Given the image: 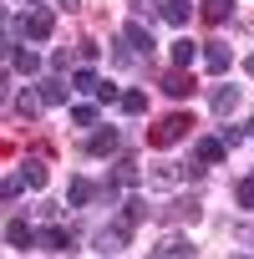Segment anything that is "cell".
<instances>
[{
    "mask_svg": "<svg viewBox=\"0 0 254 259\" xmlns=\"http://www.w3.org/2000/svg\"><path fill=\"white\" fill-rule=\"evenodd\" d=\"M188 133H193V117H188V112H168L158 127H148V143H153L158 153H168V148H178Z\"/></svg>",
    "mask_w": 254,
    "mask_h": 259,
    "instance_id": "6da1fadb",
    "label": "cell"
},
{
    "mask_svg": "<svg viewBox=\"0 0 254 259\" xmlns=\"http://www.w3.org/2000/svg\"><path fill=\"white\" fill-rule=\"evenodd\" d=\"M122 148H127V133H122V127H97V133L87 138V158H97V163H102V158H117Z\"/></svg>",
    "mask_w": 254,
    "mask_h": 259,
    "instance_id": "7a4b0ae2",
    "label": "cell"
},
{
    "mask_svg": "<svg viewBox=\"0 0 254 259\" xmlns=\"http://www.w3.org/2000/svg\"><path fill=\"white\" fill-rule=\"evenodd\" d=\"M127 239H133V224L117 219V224H107V229H97V234H92V249H97V254H122V249H127Z\"/></svg>",
    "mask_w": 254,
    "mask_h": 259,
    "instance_id": "3957f363",
    "label": "cell"
},
{
    "mask_svg": "<svg viewBox=\"0 0 254 259\" xmlns=\"http://www.w3.org/2000/svg\"><path fill=\"white\" fill-rule=\"evenodd\" d=\"M117 188H138V178H143V163H138V153H117V163H112V173H107Z\"/></svg>",
    "mask_w": 254,
    "mask_h": 259,
    "instance_id": "277c9868",
    "label": "cell"
},
{
    "mask_svg": "<svg viewBox=\"0 0 254 259\" xmlns=\"http://www.w3.org/2000/svg\"><path fill=\"white\" fill-rule=\"evenodd\" d=\"M6 61H11V71H21V76H41V66H46L31 46H16V41H6Z\"/></svg>",
    "mask_w": 254,
    "mask_h": 259,
    "instance_id": "5b68a950",
    "label": "cell"
},
{
    "mask_svg": "<svg viewBox=\"0 0 254 259\" xmlns=\"http://www.w3.org/2000/svg\"><path fill=\"white\" fill-rule=\"evenodd\" d=\"M36 92H41V102H46V107H66V102H71V87H66V76H61V71H46V76L36 81Z\"/></svg>",
    "mask_w": 254,
    "mask_h": 259,
    "instance_id": "8992f818",
    "label": "cell"
},
{
    "mask_svg": "<svg viewBox=\"0 0 254 259\" xmlns=\"http://www.w3.org/2000/svg\"><path fill=\"white\" fill-rule=\"evenodd\" d=\"M158 92H163V97H173V102H183V97H193V76H188L183 66H173V71H163V76H158Z\"/></svg>",
    "mask_w": 254,
    "mask_h": 259,
    "instance_id": "52a82bcc",
    "label": "cell"
},
{
    "mask_svg": "<svg viewBox=\"0 0 254 259\" xmlns=\"http://www.w3.org/2000/svg\"><path fill=\"white\" fill-rule=\"evenodd\" d=\"M239 102H244V87H239V81H224V87H214V92H208V107H214V117H229Z\"/></svg>",
    "mask_w": 254,
    "mask_h": 259,
    "instance_id": "ba28073f",
    "label": "cell"
},
{
    "mask_svg": "<svg viewBox=\"0 0 254 259\" xmlns=\"http://www.w3.org/2000/svg\"><path fill=\"white\" fill-rule=\"evenodd\" d=\"M193 158H198L203 168H219V163L229 158V143H224V138H198V143H193Z\"/></svg>",
    "mask_w": 254,
    "mask_h": 259,
    "instance_id": "9c48e42d",
    "label": "cell"
},
{
    "mask_svg": "<svg viewBox=\"0 0 254 259\" xmlns=\"http://www.w3.org/2000/svg\"><path fill=\"white\" fill-rule=\"evenodd\" d=\"M92 203H97V183L76 173V178L66 183V208H92Z\"/></svg>",
    "mask_w": 254,
    "mask_h": 259,
    "instance_id": "30bf717a",
    "label": "cell"
},
{
    "mask_svg": "<svg viewBox=\"0 0 254 259\" xmlns=\"http://www.w3.org/2000/svg\"><path fill=\"white\" fill-rule=\"evenodd\" d=\"M36 249L66 254V249H76V244H71V229H56V224H46V229H36Z\"/></svg>",
    "mask_w": 254,
    "mask_h": 259,
    "instance_id": "8fae6325",
    "label": "cell"
},
{
    "mask_svg": "<svg viewBox=\"0 0 254 259\" xmlns=\"http://www.w3.org/2000/svg\"><path fill=\"white\" fill-rule=\"evenodd\" d=\"M122 41H127L133 56H148V51H153V31H148L143 21H127V26H122Z\"/></svg>",
    "mask_w": 254,
    "mask_h": 259,
    "instance_id": "7c38bea8",
    "label": "cell"
},
{
    "mask_svg": "<svg viewBox=\"0 0 254 259\" xmlns=\"http://www.w3.org/2000/svg\"><path fill=\"white\" fill-rule=\"evenodd\" d=\"M203 66H208L214 76H224V71L234 66V51H229L224 41H208V46H203Z\"/></svg>",
    "mask_w": 254,
    "mask_h": 259,
    "instance_id": "4fadbf2b",
    "label": "cell"
},
{
    "mask_svg": "<svg viewBox=\"0 0 254 259\" xmlns=\"http://www.w3.org/2000/svg\"><path fill=\"white\" fill-rule=\"evenodd\" d=\"M6 249H36V234H31L26 219H11L6 224Z\"/></svg>",
    "mask_w": 254,
    "mask_h": 259,
    "instance_id": "5bb4252c",
    "label": "cell"
},
{
    "mask_svg": "<svg viewBox=\"0 0 254 259\" xmlns=\"http://www.w3.org/2000/svg\"><path fill=\"white\" fill-rule=\"evenodd\" d=\"M158 16L168 26H188L193 21V6H188V0H158Z\"/></svg>",
    "mask_w": 254,
    "mask_h": 259,
    "instance_id": "9a60e30c",
    "label": "cell"
},
{
    "mask_svg": "<svg viewBox=\"0 0 254 259\" xmlns=\"http://www.w3.org/2000/svg\"><path fill=\"white\" fill-rule=\"evenodd\" d=\"M198 16H203L208 26H224V21H234V0H203Z\"/></svg>",
    "mask_w": 254,
    "mask_h": 259,
    "instance_id": "2e32d148",
    "label": "cell"
},
{
    "mask_svg": "<svg viewBox=\"0 0 254 259\" xmlns=\"http://www.w3.org/2000/svg\"><path fill=\"white\" fill-rule=\"evenodd\" d=\"M153 254H158V259H168V254H193V244H188V234H163V239L153 244Z\"/></svg>",
    "mask_w": 254,
    "mask_h": 259,
    "instance_id": "e0dca14e",
    "label": "cell"
},
{
    "mask_svg": "<svg viewBox=\"0 0 254 259\" xmlns=\"http://www.w3.org/2000/svg\"><path fill=\"white\" fill-rule=\"evenodd\" d=\"M31 183H26V173H6V178H0V198H6V203H21V193H26Z\"/></svg>",
    "mask_w": 254,
    "mask_h": 259,
    "instance_id": "ac0fdd59",
    "label": "cell"
},
{
    "mask_svg": "<svg viewBox=\"0 0 254 259\" xmlns=\"http://www.w3.org/2000/svg\"><path fill=\"white\" fill-rule=\"evenodd\" d=\"M122 219H127V224H143V219H148V198H143V193H127V198H122Z\"/></svg>",
    "mask_w": 254,
    "mask_h": 259,
    "instance_id": "d6986e66",
    "label": "cell"
},
{
    "mask_svg": "<svg viewBox=\"0 0 254 259\" xmlns=\"http://www.w3.org/2000/svg\"><path fill=\"white\" fill-rule=\"evenodd\" d=\"M41 107H46V102H41V92H21V97H16V112H21L26 122H36V117H41Z\"/></svg>",
    "mask_w": 254,
    "mask_h": 259,
    "instance_id": "ffe728a7",
    "label": "cell"
},
{
    "mask_svg": "<svg viewBox=\"0 0 254 259\" xmlns=\"http://www.w3.org/2000/svg\"><path fill=\"white\" fill-rule=\"evenodd\" d=\"M21 173H26V183H31V188H46V178H51L41 158H21Z\"/></svg>",
    "mask_w": 254,
    "mask_h": 259,
    "instance_id": "44dd1931",
    "label": "cell"
},
{
    "mask_svg": "<svg viewBox=\"0 0 254 259\" xmlns=\"http://www.w3.org/2000/svg\"><path fill=\"white\" fill-rule=\"evenodd\" d=\"M178 219H183V224H198V219H203V198H198V193H183V198H178Z\"/></svg>",
    "mask_w": 254,
    "mask_h": 259,
    "instance_id": "7402d4cb",
    "label": "cell"
},
{
    "mask_svg": "<svg viewBox=\"0 0 254 259\" xmlns=\"http://www.w3.org/2000/svg\"><path fill=\"white\" fill-rule=\"evenodd\" d=\"M117 107H122V117H143L148 112V92H122Z\"/></svg>",
    "mask_w": 254,
    "mask_h": 259,
    "instance_id": "603a6c76",
    "label": "cell"
},
{
    "mask_svg": "<svg viewBox=\"0 0 254 259\" xmlns=\"http://www.w3.org/2000/svg\"><path fill=\"white\" fill-rule=\"evenodd\" d=\"M168 56H173V66H193V56H198V46H193V41H183V36H178V41H173V46H168Z\"/></svg>",
    "mask_w": 254,
    "mask_h": 259,
    "instance_id": "cb8c5ba5",
    "label": "cell"
},
{
    "mask_svg": "<svg viewBox=\"0 0 254 259\" xmlns=\"http://www.w3.org/2000/svg\"><path fill=\"white\" fill-rule=\"evenodd\" d=\"M71 87H76V92H81V97H97V87H102V76H97V71H92V66H81V71H76V76H71Z\"/></svg>",
    "mask_w": 254,
    "mask_h": 259,
    "instance_id": "d4e9b609",
    "label": "cell"
},
{
    "mask_svg": "<svg viewBox=\"0 0 254 259\" xmlns=\"http://www.w3.org/2000/svg\"><path fill=\"white\" fill-rule=\"evenodd\" d=\"M97 107H102V102H76V107H71V122H76V127H97V122H102Z\"/></svg>",
    "mask_w": 254,
    "mask_h": 259,
    "instance_id": "484cf974",
    "label": "cell"
},
{
    "mask_svg": "<svg viewBox=\"0 0 254 259\" xmlns=\"http://www.w3.org/2000/svg\"><path fill=\"white\" fill-rule=\"evenodd\" d=\"M234 203H239V208H244V213H254V173H249V178H239V183H234Z\"/></svg>",
    "mask_w": 254,
    "mask_h": 259,
    "instance_id": "4316f807",
    "label": "cell"
},
{
    "mask_svg": "<svg viewBox=\"0 0 254 259\" xmlns=\"http://www.w3.org/2000/svg\"><path fill=\"white\" fill-rule=\"evenodd\" d=\"M71 61H76V51H66V46H56V51L46 56V71H66Z\"/></svg>",
    "mask_w": 254,
    "mask_h": 259,
    "instance_id": "83f0119b",
    "label": "cell"
},
{
    "mask_svg": "<svg viewBox=\"0 0 254 259\" xmlns=\"http://www.w3.org/2000/svg\"><path fill=\"white\" fill-rule=\"evenodd\" d=\"M97 102H102V107H117V102H122L117 81H107V76H102V87H97Z\"/></svg>",
    "mask_w": 254,
    "mask_h": 259,
    "instance_id": "f1b7e54d",
    "label": "cell"
},
{
    "mask_svg": "<svg viewBox=\"0 0 254 259\" xmlns=\"http://www.w3.org/2000/svg\"><path fill=\"white\" fill-rule=\"evenodd\" d=\"M36 6H46V11H61V16H71L81 0H36Z\"/></svg>",
    "mask_w": 254,
    "mask_h": 259,
    "instance_id": "f546056e",
    "label": "cell"
},
{
    "mask_svg": "<svg viewBox=\"0 0 254 259\" xmlns=\"http://www.w3.org/2000/svg\"><path fill=\"white\" fill-rule=\"evenodd\" d=\"M244 138H249V127H224V143H229V148H234V143H244Z\"/></svg>",
    "mask_w": 254,
    "mask_h": 259,
    "instance_id": "4dcf8cb0",
    "label": "cell"
},
{
    "mask_svg": "<svg viewBox=\"0 0 254 259\" xmlns=\"http://www.w3.org/2000/svg\"><path fill=\"white\" fill-rule=\"evenodd\" d=\"M112 61H117V66H133V51H127V41H122V46H112Z\"/></svg>",
    "mask_w": 254,
    "mask_h": 259,
    "instance_id": "1f68e13d",
    "label": "cell"
},
{
    "mask_svg": "<svg viewBox=\"0 0 254 259\" xmlns=\"http://www.w3.org/2000/svg\"><path fill=\"white\" fill-rule=\"evenodd\" d=\"M244 71H249V76H254V56H244Z\"/></svg>",
    "mask_w": 254,
    "mask_h": 259,
    "instance_id": "d6a6232c",
    "label": "cell"
},
{
    "mask_svg": "<svg viewBox=\"0 0 254 259\" xmlns=\"http://www.w3.org/2000/svg\"><path fill=\"white\" fill-rule=\"evenodd\" d=\"M249 138H254V122H249Z\"/></svg>",
    "mask_w": 254,
    "mask_h": 259,
    "instance_id": "836d02e7",
    "label": "cell"
}]
</instances>
